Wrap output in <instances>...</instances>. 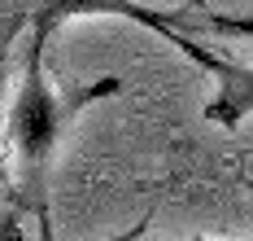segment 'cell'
<instances>
[{
    "label": "cell",
    "instance_id": "obj_1",
    "mask_svg": "<svg viewBox=\"0 0 253 241\" xmlns=\"http://www.w3.org/2000/svg\"><path fill=\"white\" fill-rule=\"evenodd\" d=\"M44 49H48V40L31 31L22 88H18L13 110H9V136H13L18 171H22L18 193H22V206L35 215H48V167H52L57 136H61V101L44 75Z\"/></svg>",
    "mask_w": 253,
    "mask_h": 241
},
{
    "label": "cell",
    "instance_id": "obj_2",
    "mask_svg": "<svg viewBox=\"0 0 253 241\" xmlns=\"http://www.w3.org/2000/svg\"><path fill=\"white\" fill-rule=\"evenodd\" d=\"M70 18H123V22H135V27L162 35L170 49H179L183 57H192L201 70H214V61H218V53H210L201 40L188 35V27L179 22V13H157V9L135 4V0H35L31 31L44 35V40H52L61 31V22H70Z\"/></svg>",
    "mask_w": 253,
    "mask_h": 241
},
{
    "label": "cell",
    "instance_id": "obj_3",
    "mask_svg": "<svg viewBox=\"0 0 253 241\" xmlns=\"http://www.w3.org/2000/svg\"><path fill=\"white\" fill-rule=\"evenodd\" d=\"M210 75L218 79V88L205 101V119L218 123V127H236L240 119H249L253 114V66H236L227 57H218Z\"/></svg>",
    "mask_w": 253,
    "mask_h": 241
},
{
    "label": "cell",
    "instance_id": "obj_4",
    "mask_svg": "<svg viewBox=\"0 0 253 241\" xmlns=\"http://www.w3.org/2000/svg\"><path fill=\"white\" fill-rule=\"evenodd\" d=\"M179 22L188 31H218V35L253 40V13H240V18H231V13H179Z\"/></svg>",
    "mask_w": 253,
    "mask_h": 241
}]
</instances>
